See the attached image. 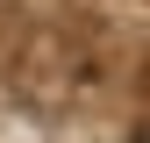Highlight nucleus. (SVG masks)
Wrapping results in <instances>:
<instances>
[{
    "label": "nucleus",
    "instance_id": "obj_1",
    "mask_svg": "<svg viewBox=\"0 0 150 143\" xmlns=\"http://www.w3.org/2000/svg\"><path fill=\"white\" fill-rule=\"evenodd\" d=\"M136 143H150V122H143V129H136Z\"/></svg>",
    "mask_w": 150,
    "mask_h": 143
}]
</instances>
